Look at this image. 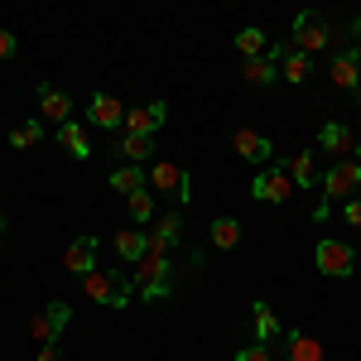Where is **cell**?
Here are the masks:
<instances>
[{"label": "cell", "instance_id": "cell-1", "mask_svg": "<svg viewBox=\"0 0 361 361\" xmlns=\"http://www.w3.org/2000/svg\"><path fill=\"white\" fill-rule=\"evenodd\" d=\"M82 289H87L92 304H106V308H130V299H140L135 279L126 275V270H116V265H97V270H87Z\"/></svg>", "mask_w": 361, "mask_h": 361}, {"label": "cell", "instance_id": "cell-2", "mask_svg": "<svg viewBox=\"0 0 361 361\" xmlns=\"http://www.w3.org/2000/svg\"><path fill=\"white\" fill-rule=\"evenodd\" d=\"M313 265H318V275H328V279H347V275H357V250L347 246V241L323 236L313 246Z\"/></svg>", "mask_w": 361, "mask_h": 361}, {"label": "cell", "instance_id": "cell-3", "mask_svg": "<svg viewBox=\"0 0 361 361\" xmlns=\"http://www.w3.org/2000/svg\"><path fill=\"white\" fill-rule=\"evenodd\" d=\"M333 44V25H328V15L323 10H299V20H294V49H304V54H323Z\"/></svg>", "mask_w": 361, "mask_h": 361}, {"label": "cell", "instance_id": "cell-4", "mask_svg": "<svg viewBox=\"0 0 361 361\" xmlns=\"http://www.w3.org/2000/svg\"><path fill=\"white\" fill-rule=\"evenodd\" d=\"M68 323H73V304H68V299H54V304H44L34 318H29V337H34V342H54L58 347V337H63Z\"/></svg>", "mask_w": 361, "mask_h": 361}, {"label": "cell", "instance_id": "cell-5", "mask_svg": "<svg viewBox=\"0 0 361 361\" xmlns=\"http://www.w3.org/2000/svg\"><path fill=\"white\" fill-rule=\"evenodd\" d=\"M149 188H159L164 197H173L178 207L193 197V183H188V169H178V164H169V159H159V164L149 169Z\"/></svg>", "mask_w": 361, "mask_h": 361}, {"label": "cell", "instance_id": "cell-6", "mask_svg": "<svg viewBox=\"0 0 361 361\" xmlns=\"http://www.w3.org/2000/svg\"><path fill=\"white\" fill-rule=\"evenodd\" d=\"M289 193H294V178H289L284 164L260 169L255 183H250V197H255V202H289Z\"/></svg>", "mask_w": 361, "mask_h": 361}, {"label": "cell", "instance_id": "cell-7", "mask_svg": "<svg viewBox=\"0 0 361 361\" xmlns=\"http://www.w3.org/2000/svg\"><path fill=\"white\" fill-rule=\"evenodd\" d=\"M323 197L333 202V197H357L361 193V159H342V164H333L328 173H323Z\"/></svg>", "mask_w": 361, "mask_h": 361}, {"label": "cell", "instance_id": "cell-8", "mask_svg": "<svg viewBox=\"0 0 361 361\" xmlns=\"http://www.w3.org/2000/svg\"><path fill=\"white\" fill-rule=\"evenodd\" d=\"M279 58H284V44H270L265 54L246 58V68H241V78H246V87H275L279 82Z\"/></svg>", "mask_w": 361, "mask_h": 361}, {"label": "cell", "instance_id": "cell-9", "mask_svg": "<svg viewBox=\"0 0 361 361\" xmlns=\"http://www.w3.org/2000/svg\"><path fill=\"white\" fill-rule=\"evenodd\" d=\"M169 121V102H145V106H130L126 111V126L121 130H130V135H159Z\"/></svg>", "mask_w": 361, "mask_h": 361}, {"label": "cell", "instance_id": "cell-10", "mask_svg": "<svg viewBox=\"0 0 361 361\" xmlns=\"http://www.w3.org/2000/svg\"><path fill=\"white\" fill-rule=\"evenodd\" d=\"M318 149H323V154H333V159H347V154L357 149L352 126H342V121H323V126H318Z\"/></svg>", "mask_w": 361, "mask_h": 361}, {"label": "cell", "instance_id": "cell-11", "mask_svg": "<svg viewBox=\"0 0 361 361\" xmlns=\"http://www.w3.org/2000/svg\"><path fill=\"white\" fill-rule=\"evenodd\" d=\"M39 121H54V126L73 121V97L54 82H39Z\"/></svg>", "mask_w": 361, "mask_h": 361}, {"label": "cell", "instance_id": "cell-12", "mask_svg": "<svg viewBox=\"0 0 361 361\" xmlns=\"http://www.w3.org/2000/svg\"><path fill=\"white\" fill-rule=\"evenodd\" d=\"M178 241H183V217H178V207H169L164 217L149 226V250H154V255H169Z\"/></svg>", "mask_w": 361, "mask_h": 361}, {"label": "cell", "instance_id": "cell-13", "mask_svg": "<svg viewBox=\"0 0 361 361\" xmlns=\"http://www.w3.org/2000/svg\"><path fill=\"white\" fill-rule=\"evenodd\" d=\"M87 121H92V126H102V130H121V126H126V106L116 102L111 92H92Z\"/></svg>", "mask_w": 361, "mask_h": 361}, {"label": "cell", "instance_id": "cell-14", "mask_svg": "<svg viewBox=\"0 0 361 361\" xmlns=\"http://www.w3.org/2000/svg\"><path fill=\"white\" fill-rule=\"evenodd\" d=\"M97 250H102L97 236H73V246L63 250V270H68V275H87V270H97Z\"/></svg>", "mask_w": 361, "mask_h": 361}, {"label": "cell", "instance_id": "cell-15", "mask_svg": "<svg viewBox=\"0 0 361 361\" xmlns=\"http://www.w3.org/2000/svg\"><path fill=\"white\" fill-rule=\"evenodd\" d=\"M231 149H236L241 159H250V164H265V159L275 154V145H270V135H260V130H246V126H241V130L231 135Z\"/></svg>", "mask_w": 361, "mask_h": 361}, {"label": "cell", "instance_id": "cell-16", "mask_svg": "<svg viewBox=\"0 0 361 361\" xmlns=\"http://www.w3.org/2000/svg\"><path fill=\"white\" fill-rule=\"evenodd\" d=\"M333 82L342 87V92H352V97H357V87H361V49H357V44H352L347 54L333 58Z\"/></svg>", "mask_w": 361, "mask_h": 361}, {"label": "cell", "instance_id": "cell-17", "mask_svg": "<svg viewBox=\"0 0 361 361\" xmlns=\"http://www.w3.org/2000/svg\"><path fill=\"white\" fill-rule=\"evenodd\" d=\"M54 145H63L73 159H87V154H92V140H87L82 121H63V126H54Z\"/></svg>", "mask_w": 361, "mask_h": 361}, {"label": "cell", "instance_id": "cell-18", "mask_svg": "<svg viewBox=\"0 0 361 361\" xmlns=\"http://www.w3.org/2000/svg\"><path fill=\"white\" fill-rule=\"evenodd\" d=\"M284 361H323V342L308 337L304 328H289L284 333Z\"/></svg>", "mask_w": 361, "mask_h": 361}, {"label": "cell", "instance_id": "cell-19", "mask_svg": "<svg viewBox=\"0 0 361 361\" xmlns=\"http://www.w3.org/2000/svg\"><path fill=\"white\" fill-rule=\"evenodd\" d=\"M111 246H116V255H121V260L140 265V260H145V250H149V231H140V226H121Z\"/></svg>", "mask_w": 361, "mask_h": 361}, {"label": "cell", "instance_id": "cell-20", "mask_svg": "<svg viewBox=\"0 0 361 361\" xmlns=\"http://www.w3.org/2000/svg\"><path fill=\"white\" fill-rule=\"evenodd\" d=\"M250 323H255V342H275V337H284V328H279L275 308L265 304V299H250Z\"/></svg>", "mask_w": 361, "mask_h": 361}, {"label": "cell", "instance_id": "cell-21", "mask_svg": "<svg viewBox=\"0 0 361 361\" xmlns=\"http://www.w3.org/2000/svg\"><path fill=\"white\" fill-rule=\"evenodd\" d=\"M116 154H121L126 164H145V159H154V135H130V130H121Z\"/></svg>", "mask_w": 361, "mask_h": 361}, {"label": "cell", "instance_id": "cell-22", "mask_svg": "<svg viewBox=\"0 0 361 361\" xmlns=\"http://www.w3.org/2000/svg\"><path fill=\"white\" fill-rule=\"evenodd\" d=\"M289 178H294V188H318V183H323V173H318V159H313V149H299V154L289 159Z\"/></svg>", "mask_w": 361, "mask_h": 361}, {"label": "cell", "instance_id": "cell-23", "mask_svg": "<svg viewBox=\"0 0 361 361\" xmlns=\"http://www.w3.org/2000/svg\"><path fill=\"white\" fill-rule=\"evenodd\" d=\"M106 183H111L121 197H130V193H140V188H149V173H145L140 164H121V169H111Z\"/></svg>", "mask_w": 361, "mask_h": 361}, {"label": "cell", "instance_id": "cell-24", "mask_svg": "<svg viewBox=\"0 0 361 361\" xmlns=\"http://www.w3.org/2000/svg\"><path fill=\"white\" fill-rule=\"evenodd\" d=\"M164 275H173V270H169V255H154V250H145V260H140V265H130L135 294H140V284H149V279H164Z\"/></svg>", "mask_w": 361, "mask_h": 361}, {"label": "cell", "instance_id": "cell-25", "mask_svg": "<svg viewBox=\"0 0 361 361\" xmlns=\"http://www.w3.org/2000/svg\"><path fill=\"white\" fill-rule=\"evenodd\" d=\"M308 73H313V63H308L304 49H284V58H279V78L299 87V82H308Z\"/></svg>", "mask_w": 361, "mask_h": 361}, {"label": "cell", "instance_id": "cell-26", "mask_svg": "<svg viewBox=\"0 0 361 361\" xmlns=\"http://www.w3.org/2000/svg\"><path fill=\"white\" fill-rule=\"evenodd\" d=\"M207 241L217 250H236L241 246V222H236V217H217V222L207 226Z\"/></svg>", "mask_w": 361, "mask_h": 361}, {"label": "cell", "instance_id": "cell-27", "mask_svg": "<svg viewBox=\"0 0 361 361\" xmlns=\"http://www.w3.org/2000/svg\"><path fill=\"white\" fill-rule=\"evenodd\" d=\"M44 135H49V121H39V116H34V121H20V126H10V145H15V149H34Z\"/></svg>", "mask_w": 361, "mask_h": 361}, {"label": "cell", "instance_id": "cell-28", "mask_svg": "<svg viewBox=\"0 0 361 361\" xmlns=\"http://www.w3.org/2000/svg\"><path fill=\"white\" fill-rule=\"evenodd\" d=\"M265 49H270V39H265V29H255V25L236 29V54H241V58H255V54H265Z\"/></svg>", "mask_w": 361, "mask_h": 361}, {"label": "cell", "instance_id": "cell-29", "mask_svg": "<svg viewBox=\"0 0 361 361\" xmlns=\"http://www.w3.org/2000/svg\"><path fill=\"white\" fill-rule=\"evenodd\" d=\"M130 217H135V222H149V217H154V193H149V188L130 193Z\"/></svg>", "mask_w": 361, "mask_h": 361}, {"label": "cell", "instance_id": "cell-30", "mask_svg": "<svg viewBox=\"0 0 361 361\" xmlns=\"http://www.w3.org/2000/svg\"><path fill=\"white\" fill-rule=\"evenodd\" d=\"M169 289H173V275L149 279V284H140V299H145V304H159V299H169Z\"/></svg>", "mask_w": 361, "mask_h": 361}, {"label": "cell", "instance_id": "cell-31", "mask_svg": "<svg viewBox=\"0 0 361 361\" xmlns=\"http://www.w3.org/2000/svg\"><path fill=\"white\" fill-rule=\"evenodd\" d=\"M231 361H275V357H270V342H246Z\"/></svg>", "mask_w": 361, "mask_h": 361}, {"label": "cell", "instance_id": "cell-32", "mask_svg": "<svg viewBox=\"0 0 361 361\" xmlns=\"http://www.w3.org/2000/svg\"><path fill=\"white\" fill-rule=\"evenodd\" d=\"M15 49H20V44H15V29H0V63H10Z\"/></svg>", "mask_w": 361, "mask_h": 361}, {"label": "cell", "instance_id": "cell-33", "mask_svg": "<svg viewBox=\"0 0 361 361\" xmlns=\"http://www.w3.org/2000/svg\"><path fill=\"white\" fill-rule=\"evenodd\" d=\"M342 217H347V226H357V231H361V197H347Z\"/></svg>", "mask_w": 361, "mask_h": 361}, {"label": "cell", "instance_id": "cell-34", "mask_svg": "<svg viewBox=\"0 0 361 361\" xmlns=\"http://www.w3.org/2000/svg\"><path fill=\"white\" fill-rule=\"evenodd\" d=\"M39 361H63V357H58V347H54V342H44V347H39Z\"/></svg>", "mask_w": 361, "mask_h": 361}, {"label": "cell", "instance_id": "cell-35", "mask_svg": "<svg viewBox=\"0 0 361 361\" xmlns=\"http://www.w3.org/2000/svg\"><path fill=\"white\" fill-rule=\"evenodd\" d=\"M352 44H357V49H361V15H357V20H352Z\"/></svg>", "mask_w": 361, "mask_h": 361}, {"label": "cell", "instance_id": "cell-36", "mask_svg": "<svg viewBox=\"0 0 361 361\" xmlns=\"http://www.w3.org/2000/svg\"><path fill=\"white\" fill-rule=\"evenodd\" d=\"M357 159H361V140H357Z\"/></svg>", "mask_w": 361, "mask_h": 361}, {"label": "cell", "instance_id": "cell-37", "mask_svg": "<svg viewBox=\"0 0 361 361\" xmlns=\"http://www.w3.org/2000/svg\"><path fill=\"white\" fill-rule=\"evenodd\" d=\"M0 231H5V217H0Z\"/></svg>", "mask_w": 361, "mask_h": 361}, {"label": "cell", "instance_id": "cell-38", "mask_svg": "<svg viewBox=\"0 0 361 361\" xmlns=\"http://www.w3.org/2000/svg\"><path fill=\"white\" fill-rule=\"evenodd\" d=\"M357 102H361V87H357Z\"/></svg>", "mask_w": 361, "mask_h": 361}, {"label": "cell", "instance_id": "cell-39", "mask_svg": "<svg viewBox=\"0 0 361 361\" xmlns=\"http://www.w3.org/2000/svg\"><path fill=\"white\" fill-rule=\"evenodd\" d=\"M357 270H361V260H357Z\"/></svg>", "mask_w": 361, "mask_h": 361}]
</instances>
